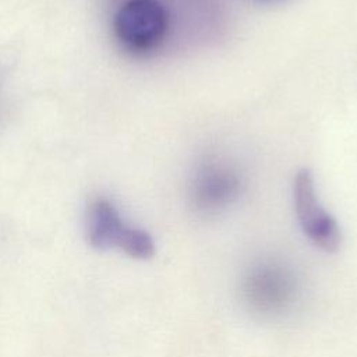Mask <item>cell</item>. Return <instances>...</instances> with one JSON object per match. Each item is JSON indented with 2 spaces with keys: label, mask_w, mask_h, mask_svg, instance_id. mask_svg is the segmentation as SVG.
I'll use <instances>...</instances> for the list:
<instances>
[{
  "label": "cell",
  "mask_w": 357,
  "mask_h": 357,
  "mask_svg": "<svg viewBox=\"0 0 357 357\" xmlns=\"http://www.w3.org/2000/svg\"><path fill=\"white\" fill-rule=\"evenodd\" d=\"M85 231L88 243L98 250L116 248L137 259H149L155 254L151 234L127 225L116 206L105 198H98L88 206Z\"/></svg>",
  "instance_id": "1"
},
{
  "label": "cell",
  "mask_w": 357,
  "mask_h": 357,
  "mask_svg": "<svg viewBox=\"0 0 357 357\" xmlns=\"http://www.w3.org/2000/svg\"><path fill=\"white\" fill-rule=\"evenodd\" d=\"M116 38L130 50L158 47L169 29V14L159 0H127L116 13Z\"/></svg>",
  "instance_id": "2"
},
{
  "label": "cell",
  "mask_w": 357,
  "mask_h": 357,
  "mask_svg": "<svg viewBox=\"0 0 357 357\" xmlns=\"http://www.w3.org/2000/svg\"><path fill=\"white\" fill-rule=\"evenodd\" d=\"M294 273L279 262H261L247 273L243 283L245 303L258 314L273 315L286 311L297 298Z\"/></svg>",
  "instance_id": "3"
},
{
  "label": "cell",
  "mask_w": 357,
  "mask_h": 357,
  "mask_svg": "<svg viewBox=\"0 0 357 357\" xmlns=\"http://www.w3.org/2000/svg\"><path fill=\"white\" fill-rule=\"evenodd\" d=\"M293 204L298 225L308 240L326 252H335L342 241L339 225L321 205L312 173L305 167L294 176Z\"/></svg>",
  "instance_id": "4"
}]
</instances>
